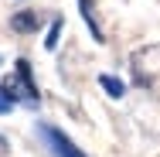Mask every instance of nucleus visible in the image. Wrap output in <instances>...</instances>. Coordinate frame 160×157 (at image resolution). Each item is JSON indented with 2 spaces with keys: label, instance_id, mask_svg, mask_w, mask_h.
Segmentation results:
<instances>
[{
  "label": "nucleus",
  "instance_id": "obj_1",
  "mask_svg": "<svg viewBox=\"0 0 160 157\" xmlns=\"http://www.w3.org/2000/svg\"><path fill=\"white\" fill-rule=\"evenodd\" d=\"M3 89L14 96V99H21L24 106L38 109V89L31 86V65H28V58H17V75H10L3 82Z\"/></svg>",
  "mask_w": 160,
  "mask_h": 157
},
{
  "label": "nucleus",
  "instance_id": "obj_2",
  "mask_svg": "<svg viewBox=\"0 0 160 157\" xmlns=\"http://www.w3.org/2000/svg\"><path fill=\"white\" fill-rule=\"evenodd\" d=\"M34 130H38V137L44 140V147H48L55 157H85V154H82V150H78V147H75V144H72V140L62 133V130H58V126H51V123H38Z\"/></svg>",
  "mask_w": 160,
  "mask_h": 157
},
{
  "label": "nucleus",
  "instance_id": "obj_3",
  "mask_svg": "<svg viewBox=\"0 0 160 157\" xmlns=\"http://www.w3.org/2000/svg\"><path fill=\"white\" fill-rule=\"evenodd\" d=\"M10 28H14L17 34L38 31V17H34V10H21V14H14V17H10Z\"/></svg>",
  "mask_w": 160,
  "mask_h": 157
},
{
  "label": "nucleus",
  "instance_id": "obj_4",
  "mask_svg": "<svg viewBox=\"0 0 160 157\" xmlns=\"http://www.w3.org/2000/svg\"><path fill=\"white\" fill-rule=\"evenodd\" d=\"M78 10H82V17H85V24H89L92 38L102 41V28H99V21H96V7H92V0H78Z\"/></svg>",
  "mask_w": 160,
  "mask_h": 157
},
{
  "label": "nucleus",
  "instance_id": "obj_5",
  "mask_svg": "<svg viewBox=\"0 0 160 157\" xmlns=\"http://www.w3.org/2000/svg\"><path fill=\"white\" fill-rule=\"evenodd\" d=\"M99 86L106 89V96H109V99H119V96L126 92V86H123L119 79H112V75H99Z\"/></svg>",
  "mask_w": 160,
  "mask_h": 157
},
{
  "label": "nucleus",
  "instance_id": "obj_6",
  "mask_svg": "<svg viewBox=\"0 0 160 157\" xmlns=\"http://www.w3.org/2000/svg\"><path fill=\"white\" fill-rule=\"evenodd\" d=\"M62 21H65V17H55V21H51V31H48V38H44V48H48V51H55V44H58V34H62Z\"/></svg>",
  "mask_w": 160,
  "mask_h": 157
},
{
  "label": "nucleus",
  "instance_id": "obj_7",
  "mask_svg": "<svg viewBox=\"0 0 160 157\" xmlns=\"http://www.w3.org/2000/svg\"><path fill=\"white\" fill-rule=\"evenodd\" d=\"M14 102H17V99H14V96H10L3 86H0V116H7V113L14 109Z\"/></svg>",
  "mask_w": 160,
  "mask_h": 157
}]
</instances>
